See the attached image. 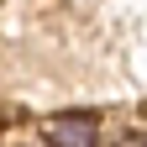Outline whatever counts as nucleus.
I'll return each instance as SVG.
<instances>
[{
    "label": "nucleus",
    "instance_id": "obj_1",
    "mask_svg": "<svg viewBox=\"0 0 147 147\" xmlns=\"http://www.w3.org/2000/svg\"><path fill=\"white\" fill-rule=\"evenodd\" d=\"M37 137L53 142V147H105L95 110H53V116L37 121Z\"/></svg>",
    "mask_w": 147,
    "mask_h": 147
},
{
    "label": "nucleus",
    "instance_id": "obj_2",
    "mask_svg": "<svg viewBox=\"0 0 147 147\" xmlns=\"http://www.w3.org/2000/svg\"><path fill=\"white\" fill-rule=\"evenodd\" d=\"M16 147H53V142H42V137L32 131V137H16Z\"/></svg>",
    "mask_w": 147,
    "mask_h": 147
},
{
    "label": "nucleus",
    "instance_id": "obj_3",
    "mask_svg": "<svg viewBox=\"0 0 147 147\" xmlns=\"http://www.w3.org/2000/svg\"><path fill=\"white\" fill-rule=\"evenodd\" d=\"M126 147H147V131H137V137H131V142H126Z\"/></svg>",
    "mask_w": 147,
    "mask_h": 147
}]
</instances>
